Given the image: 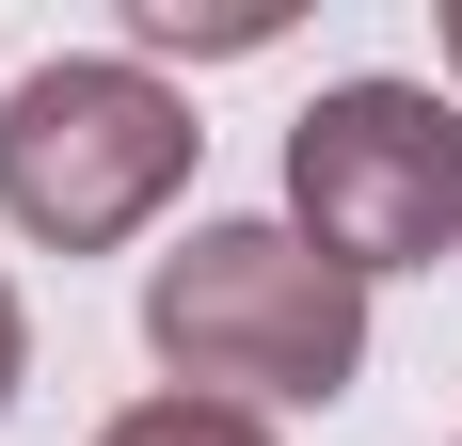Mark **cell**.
<instances>
[{
    "label": "cell",
    "mask_w": 462,
    "mask_h": 446,
    "mask_svg": "<svg viewBox=\"0 0 462 446\" xmlns=\"http://www.w3.org/2000/svg\"><path fill=\"white\" fill-rule=\"evenodd\" d=\"M143 351L191 399L239 414H319L367 383V271H335L303 223H191L143 271Z\"/></svg>",
    "instance_id": "cell-1"
},
{
    "label": "cell",
    "mask_w": 462,
    "mask_h": 446,
    "mask_svg": "<svg viewBox=\"0 0 462 446\" xmlns=\"http://www.w3.org/2000/svg\"><path fill=\"white\" fill-rule=\"evenodd\" d=\"M191 160H208V128L143 48H64V64H32L0 96V223L48 239V256L143 239L191 191Z\"/></svg>",
    "instance_id": "cell-2"
},
{
    "label": "cell",
    "mask_w": 462,
    "mask_h": 446,
    "mask_svg": "<svg viewBox=\"0 0 462 446\" xmlns=\"http://www.w3.org/2000/svg\"><path fill=\"white\" fill-rule=\"evenodd\" d=\"M287 223L335 271H430L462 239V96L430 80H319L287 112Z\"/></svg>",
    "instance_id": "cell-3"
},
{
    "label": "cell",
    "mask_w": 462,
    "mask_h": 446,
    "mask_svg": "<svg viewBox=\"0 0 462 446\" xmlns=\"http://www.w3.org/2000/svg\"><path fill=\"white\" fill-rule=\"evenodd\" d=\"M96 446H272V414H239V399H191V383H160V399H128Z\"/></svg>",
    "instance_id": "cell-4"
},
{
    "label": "cell",
    "mask_w": 462,
    "mask_h": 446,
    "mask_svg": "<svg viewBox=\"0 0 462 446\" xmlns=\"http://www.w3.org/2000/svg\"><path fill=\"white\" fill-rule=\"evenodd\" d=\"M287 33V0H208V16H191V0H128V48H272Z\"/></svg>",
    "instance_id": "cell-5"
},
{
    "label": "cell",
    "mask_w": 462,
    "mask_h": 446,
    "mask_svg": "<svg viewBox=\"0 0 462 446\" xmlns=\"http://www.w3.org/2000/svg\"><path fill=\"white\" fill-rule=\"evenodd\" d=\"M16 383H32V319H16V271H0V414H16Z\"/></svg>",
    "instance_id": "cell-6"
},
{
    "label": "cell",
    "mask_w": 462,
    "mask_h": 446,
    "mask_svg": "<svg viewBox=\"0 0 462 446\" xmlns=\"http://www.w3.org/2000/svg\"><path fill=\"white\" fill-rule=\"evenodd\" d=\"M447 96H462V0H447Z\"/></svg>",
    "instance_id": "cell-7"
}]
</instances>
